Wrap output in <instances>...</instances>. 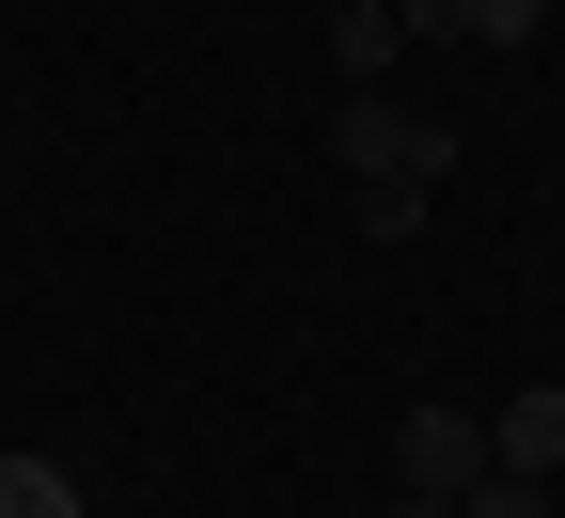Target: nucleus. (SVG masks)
Segmentation results:
<instances>
[{
  "instance_id": "1",
  "label": "nucleus",
  "mask_w": 565,
  "mask_h": 518,
  "mask_svg": "<svg viewBox=\"0 0 565 518\" xmlns=\"http://www.w3.org/2000/svg\"><path fill=\"white\" fill-rule=\"evenodd\" d=\"M330 158L362 173V189H440V158H456V141L424 126V110H393V95H345V110H330Z\"/></svg>"
},
{
  "instance_id": "2",
  "label": "nucleus",
  "mask_w": 565,
  "mask_h": 518,
  "mask_svg": "<svg viewBox=\"0 0 565 518\" xmlns=\"http://www.w3.org/2000/svg\"><path fill=\"white\" fill-rule=\"evenodd\" d=\"M487 487V424L471 409H408V503H471Z\"/></svg>"
},
{
  "instance_id": "3",
  "label": "nucleus",
  "mask_w": 565,
  "mask_h": 518,
  "mask_svg": "<svg viewBox=\"0 0 565 518\" xmlns=\"http://www.w3.org/2000/svg\"><path fill=\"white\" fill-rule=\"evenodd\" d=\"M487 472H565V393H503V409H487Z\"/></svg>"
},
{
  "instance_id": "4",
  "label": "nucleus",
  "mask_w": 565,
  "mask_h": 518,
  "mask_svg": "<svg viewBox=\"0 0 565 518\" xmlns=\"http://www.w3.org/2000/svg\"><path fill=\"white\" fill-rule=\"evenodd\" d=\"M408 32H456V47H519L534 0H408Z\"/></svg>"
},
{
  "instance_id": "5",
  "label": "nucleus",
  "mask_w": 565,
  "mask_h": 518,
  "mask_svg": "<svg viewBox=\"0 0 565 518\" xmlns=\"http://www.w3.org/2000/svg\"><path fill=\"white\" fill-rule=\"evenodd\" d=\"M0 518H79V487H63L47 456H0Z\"/></svg>"
},
{
  "instance_id": "6",
  "label": "nucleus",
  "mask_w": 565,
  "mask_h": 518,
  "mask_svg": "<svg viewBox=\"0 0 565 518\" xmlns=\"http://www.w3.org/2000/svg\"><path fill=\"white\" fill-rule=\"evenodd\" d=\"M456 518H550V487H534V472H487V487H471Z\"/></svg>"
},
{
  "instance_id": "7",
  "label": "nucleus",
  "mask_w": 565,
  "mask_h": 518,
  "mask_svg": "<svg viewBox=\"0 0 565 518\" xmlns=\"http://www.w3.org/2000/svg\"><path fill=\"white\" fill-rule=\"evenodd\" d=\"M345 17H408V0H345Z\"/></svg>"
},
{
  "instance_id": "8",
  "label": "nucleus",
  "mask_w": 565,
  "mask_h": 518,
  "mask_svg": "<svg viewBox=\"0 0 565 518\" xmlns=\"http://www.w3.org/2000/svg\"><path fill=\"white\" fill-rule=\"evenodd\" d=\"M393 518H456V503H393Z\"/></svg>"
}]
</instances>
